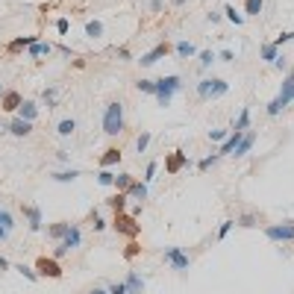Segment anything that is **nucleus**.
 <instances>
[{
  "label": "nucleus",
  "mask_w": 294,
  "mask_h": 294,
  "mask_svg": "<svg viewBox=\"0 0 294 294\" xmlns=\"http://www.w3.org/2000/svg\"><path fill=\"white\" fill-rule=\"evenodd\" d=\"M153 86H156V103L159 106H171V100H174V95L183 89V80L177 77V74H168V77H159V80H153Z\"/></svg>",
  "instance_id": "f257e3e1"
},
{
  "label": "nucleus",
  "mask_w": 294,
  "mask_h": 294,
  "mask_svg": "<svg viewBox=\"0 0 294 294\" xmlns=\"http://www.w3.org/2000/svg\"><path fill=\"white\" fill-rule=\"evenodd\" d=\"M227 92H229V83L221 80V77H206V80L197 83V98L200 100H218V98H224Z\"/></svg>",
  "instance_id": "f03ea898"
},
{
  "label": "nucleus",
  "mask_w": 294,
  "mask_h": 294,
  "mask_svg": "<svg viewBox=\"0 0 294 294\" xmlns=\"http://www.w3.org/2000/svg\"><path fill=\"white\" fill-rule=\"evenodd\" d=\"M121 130H124V106L115 100V103H109L106 112H103V132H106V135H118Z\"/></svg>",
  "instance_id": "7ed1b4c3"
},
{
  "label": "nucleus",
  "mask_w": 294,
  "mask_h": 294,
  "mask_svg": "<svg viewBox=\"0 0 294 294\" xmlns=\"http://www.w3.org/2000/svg\"><path fill=\"white\" fill-rule=\"evenodd\" d=\"M292 100H294V77L289 74V77L283 80V86H280V95L268 103V115H280Z\"/></svg>",
  "instance_id": "20e7f679"
},
{
  "label": "nucleus",
  "mask_w": 294,
  "mask_h": 294,
  "mask_svg": "<svg viewBox=\"0 0 294 294\" xmlns=\"http://www.w3.org/2000/svg\"><path fill=\"white\" fill-rule=\"evenodd\" d=\"M265 238L268 241H294V221H283V224L265 227Z\"/></svg>",
  "instance_id": "39448f33"
},
{
  "label": "nucleus",
  "mask_w": 294,
  "mask_h": 294,
  "mask_svg": "<svg viewBox=\"0 0 294 294\" xmlns=\"http://www.w3.org/2000/svg\"><path fill=\"white\" fill-rule=\"evenodd\" d=\"M80 241H83V232H80V227H74V224H71V229L65 232V238H62V241H59V247L53 250V256L59 259V256L71 253L74 247H80Z\"/></svg>",
  "instance_id": "423d86ee"
},
{
  "label": "nucleus",
  "mask_w": 294,
  "mask_h": 294,
  "mask_svg": "<svg viewBox=\"0 0 294 294\" xmlns=\"http://www.w3.org/2000/svg\"><path fill=\"white\" fill-rule=\"evenodd\" d=\"M165 262H168L174 271H189V265H192L189 253H183V247H168V250H165Z\"/></svg>",
  "instance_id": "0eeeda50"
},
{
  "label": "nucleus",
  "mask_w": 294,
  "mask_h": 294,
  "mask_svg": "<svg viewBox=\"0 0 294 294\" xmlns=\"http://www.w3.org/2000/svg\"><path fill=\"white\" fill-rule=\"evenodd\" d=\"M112 227L118 229L121 235H130V238H135V235H138V229H141L138 224H135V218H132V215H124V212H118V215H115Z\"/></svg>",
  "instance_id": "6e6552de"
},
{
  "label": "nucleus",
  "mask_w": 294,
  "mask_h": 294,
  "mask_svg": "<svg viewBox=\"0 0 294 294\" xmlns=\"http://www.w3.org/2000/svg\"><path fill=\"white\" fill-rule=\"evenodd\" d=\"M35 271H38V277H50V280H59L62 277V265L56 259H47V256H41V259L35 262Z\"/></svg>",
  "instance_id": "1a4fd4ad"
},
{
  "label": "nucleus",
  "mask_w": 294,
  "mask_h": 294,
  "mask_svg": "<svg viewBox=\"0 0 294 294\" xmlns=\"http://www.w3.org/2000/svg\"><path fill=\"white\" fill-rule=\"evenodd\" d=\"M186 165H189V153H183V150H174V153L165 159V171H168V174H180Z\"/></svg>",
  "instance_id": "9d476101"
},
{
  "label": "nucleus",
  "mask_w": 294,
  "mask_h": 294,
  "mask_svg": "<svg viewBox=\"0 0 294 294\" xmlns=\"http://www.w3.org/2000/svg\"><path fill=\"white\" fill-rule=\"evenodd\" d=\"M21 212H24V218H27L30 229H33V232H38V229H41V209L27 203V206H21Z\"/></svg>",
  "instance_id": "9b49d317"
},
{
  "label": "nucleus",
  "mask_w": 294,
  "mask_h": 294,
  "mask_svg": "<svg viewBox=\"0 0 294 294\" xmlns=\"http://www.w3.org/2000/svg\"><path fill=\"white\" fill-rule=\"evenodd\" d=\"M21 95L18 92H3V98H0V109L3 112H15V109H21Z\"/></svg>",
  "instance_id": "f8f14e48"
},
{
  "label": "nucleus",
  "mask_w": 294,
  "mask_h": 294,
  "mask_svg": "<svg viewBox=\"0 0 294 294\" xmlns=\"http://www.w3.org/2000/svg\"><path fill=\"white\" fill-rule=\"evenodd\" d=\"M165 53H168V44H156V47H153V50H147V53H144V56H141V65H144V68L156 65V62H159V59H162Z\"/></svg>",
  "instance_id": "ddd939ff"
},
{
  "label": "nucleus",
  "mask_w": 294,
  "mask_h": 294,
  "mask_svg": "<svg viewBox=\"0 0 294 294\" xmlns=\"http://www.w3.org/2000/svg\"><path fill=\"white\" fill-rule=\"evenodd\" d=\"M256 144V132H244L241 135V141L235 144V150H232V156H244V153H250V147Z\"/></svg>",
  "instance_id": "4468645a"
},
{
  "label": "nucleus",
  "mask_w": 294,
  "mask_h": 294,
  "mask_svg": "<svg viewBox=\"0 0 294 294\" xmlns=\"http://www.w3.org/2000/svg\"><path fill=\"white\" fill-rule=\"evenodd\" d=\"M124 286H127V294H144V280H141L135 271H130V274H127Z\"/></svg>",
  "instance_id": "2eb2a0df"
},
{
  "label": "nucleus",
  "mask_w": 294,
  "mask_h": 294,
  "mask_svg": "<svg viewBox=\"0 0 294 294\" xmlns=\"http://www.w3.org/2000/svg\"><path fill=\"white\" fill-rule=\"evenodd\" d=\"M27 53H30V59H38V56H50V53H53V44H47V41H33V44L27 47Z\"/></svg>",
  "instance_id": "dca6fc26"
},
{
  "label": "nucleus",
  "mask_w": 294,
  "mask_h": 294,
  "mask_svg": "<svg viewBox=\"0 0 294 294\" xmlns=\"http://www.w3.org/2000/svg\"><path fill=\"white\" fill-rule=\"evenodd\" d=\"M30 130H33V124H30V121H24V118H15V121L9 124V132H12V135H18V138L30 135Z\"/></svg>",
  "instance_id": "f3484780"
},
{
  "label": "nucleus",
  "mask_w": 294,
  "mask_h": 294,
  "mask_svg": "<svg viewBox=\"0 0 294 294\" xmlns=\"http://www.w3.org/2000/svg\"><path fill=\"white\" fill-rule=\"evenodd\" d=\"M21 118L30 121V124L38 118V103H35V100H24V103H21Z\"/></svg>",
  "instance_id": "a211bd4d"
},
{
  "label": "nucleus",
  "mask_w": 294,
  "mask_h": 294,
  "mask_svg": "<svg viewBox=\"0 0 294 294\" xmlns=\"http://www.w3.org/2000/svg\"><path fill=\"white\" fill-rule=\"evenodd\" d=\"M121 162V150L118 147H109L103 156H100V168H112V165H118Z\"/></svg>",
  "instance_id": "6ab92c4d"
},
{
  "label": "nucleus",
  "mask_w": 294,
  "mask_h": 294,
  "mask_svg": "<svg viewBox=\"0 0 294 294\" xmlns=\"http://www.w3.org/2000/svg\"><path fill=\"white\" fill-rule=\"evenodd\" d=\"M68 229H71V224H68V221H56V224H50V229H47V232H50V238H56V241H62V238H65V232Z\"/></svg>",
  "instance_id": "aec40b11"
},
{
  "label": "nucleus",
  "mask_w": 294,
  "mask_h": 294,
  "mask_svg": "<svg viewBox=\"0 0 294 294\" xmlns=\"http://www.w3.org/2000/svg\"><path fill=\"white\" fill-rule=\"evenodd\" d=\"M127 197H135V200H147V183H132L127 189Z\"/></svg>",
  "instance_id": "412c9836"
},
{
  "label": "nucleus",
  "mask_w": 294,
  "mask_h": 294,
  "mask_svg": "<svg viewBox=\"0 0 294 294\" xmlns=\"http://www.w3.org/2000/svg\"><path fill=\"white\" fill-rule=\"evenodd\" d=\"M241 135H244V132H232V135H227V138H224V144H221V150H218V153H232V150H235V144H238V141H241Z\"/></svg>",
  "instance_id": "4be33fe9"
},
{
  "label": "nucleus",
  "mask_w": 294,
  "mask_h": 294,
  "mask_svg": "<svg viewBox=\"0 0 294 294\" xmlns=\"http://www.w3.org/2000/svg\"><path fill=\"white\" fill-rule=\"evenodd\" d=\"M33 41H38V38H33V35H21V38H15V41L9 44V53H18V50H24V47H30Z\"/></svg>",
  "instance_id": "5701e85b"
},
{
  "label": "nucleus",
  "mask_w": 294,
  "mask_h": 294,
  "mask_svg": "<svg viewBox=\"0 0 294 294\" xmlns=\"http://www.w3.org/2000/svg\"><path fill=\"white\" fill-rule=\"evenodd\" d=\"M106 203H109V206L115 209V215H118V212H124V206H127V195H124V192H118V195H112V197H109Z\"/></svg>",
  "instance_id": "b1692460"
},
{
  "label": "nucleus",
  "mask_w": 294,
  "mask_h": 294,
  "mask_svg": "<svg viewBox=\"0 0 294 294\" xmlns=\"http://www.w3.org/2000/svg\"><path fill=\"white\" fill-rule=\"evenodd\" d=\"M224 12H227V21H232L235 27H238V24H244V15H241L232 3H227V6H224Z\"/></svg>",
  "instance_id": "393cba45"
},
{
  "label": "nucleus",
  "mask_w": 294,
  "mask_h": 294,
  "mask_svg": "<svg viewBox=\"0 0 294 294\" xmlns=\"http://www.w3.org/2000/svg\"><path fill=\"white\" fill-rule=\"evenodd\" d=\"M250 127V109H241V115H238V121H235V130L232 132H244Z\"/></svg>",
  "instance_id": "a878e982"
},
{
  "label": "nucleus",
  "mask_w": 294,
  "mask_h": 294,
  "mask_svg": "<svg viewBox=\"0 0 294 294\" xmlns=\"http://www.w3.org/2000/svg\"><path fill=\"white\" fill-rule=\"evenodd\" d=\"M265 9V0H244V15H259Z\"/></svg>",
  "instance_id": "bb28decb"
},
{
  "label": "nucleus",
  "mask_w": 294,
  "mask_h": 294,
  "mask_svg": "<svg viewBox=\"0 0 294 294\" xmlns=\"http://www.w3.org/2000/svg\"><path fill=\"white\" fill-rule=\"evenodd\" d=\"M86 35H89V38H100V35H103V24H100L98 18L86 24Z\"/></svg>",
  "instance_id": "cd10ccee"
},
{
  "label": "nucleus",
  "mask_w": 294,
  "mask_h": 294,
  "mask_svg": "<svg viewBox=\"0 0 294 294\" xmlns=\"http://www.w3.org/2000/svg\"><path fill=\"white\" fill-rule=\"evenodd\" d=\"M277 56H280V47H277V44H274V41H271V44H265V47H262V59H265V62H274V59H277Z\"/></svg>",
  "instance_id": "c85d7f7f"
},
{
  "label": "nucleus",
  "mask_w": 294,
  "mask_h": 294,
  "mask_svg": "<svg viewBox=\"0 0 294 294\" xmlns=\"http://www.w3.org/2000/svg\"><path fill=\"white\" fill-rule=\"evenodd\" d=\"M115 186H118V192H124V195H127V189L132 186V177H130V174H115Z\"/></svg>",
  "instance_id": "c756f323"
},
{
  "label": "nucleus",
  "mask_w": 294,
  "mask_h": 294,
  "mask_svg": "<svg viewBox=\"0 0 294 294\" xmlns=\"http://www.w3.org/2000/svg\"><path fill=\"white\" fill-rule=\"evenodd\" d=\"M77 177H80V171H77V168H71V171H62V174H53V180H56V183H74Z\"/></svg>",
  "instance_id": "7c9ffc66"
},
{
  "label": "nucleus",
  "mask_w": 294,
  "mask_h": 294,
  "mask_svg": "<svg viewBox=\"0 0 294 294\" xmlns=\"http://www.w3.org/2000/svg\"><path fill=\"white\" fill-rule=\"evenodd\" d=\"M138 253H141V244H138L135 238H130V244L124 247V259H135Z\"/></svg>",
  "instance_id": "2f4dec72"
},
{
  "label": "nucleus",
  "mask_w": 294,
  "mask_h": 294,
  "mask_svg": "<svg viewBox=\"0 0 294 294\" xmlns=\"http://www.w3.org/2000/svg\"><path fill=\"white\" fill-rule=\"evenodd\" d=\"M74 130H77V121H74V118L59 121V135H74Z\"/></svg>",
  "instance_id": "473e14b6"
},
{
  "label": "nucleus",
  "mask_w": 294,
  "mask_h": 294,
  "mask_svg": "<svg viewBox=\"0 0 294 294\" xmlns=\"http://www.w3.org/2000/svg\"><path fill=\"white\" fill-rule=\"evenodd\" d=\"M177 53H180V56H195L197 47L192 44V41H180V44H177Z\"/></svg>",
  "instance_id": "72a5a7b5"
},
{
  "label": "nucleus",
  "mask_w": 294,
  "mask_h": 294,
  "mask_svg": "<svg viewBox=\"0 0 294 294\" xmlns=\"http://www.w3.org/2000/svg\"><path fill=\"white\" fill-rule=\"evenodd\" d=\"M98 183L100 186H115V174H112L109 168H103V171L98 174Z\"/></svg>",
  "instance_id": "f704fd0d"
},
{
  "label": "nucleus",
  "mask_w": 294,
  "mask_h": 294,
  "mask_svg": "<svg viewBox=\"0 0 294 294\" xmlns=\"http://www.w3.org/2000/svg\"><path fill=\"white\" fill-rule=\"evenodd\" d=\"M15 271H18L21 277H27L30 283H35V280H38V274H35L33 268H27V265H15Z\"/></svg>",
  "instance_id": "c9c22d12"
},
{
  "label": "nucleus",
  "mask_w": 294,
  "mask_h": 294,
  "mask_svg": "<svg viewBox=\"0 0 294 294\" xmlns=\"http://www.w3.org/2000/svg\"><path fill=\"white\" fill-rule=\"evenodd\" d=\"M41 100H44V106H47V109H53V106H56V89H44Z\"/></svg>",
  "instance_id": "e433bc0d"
},
{
  "label": "nucleus",
  "mask_w": 294,
  "mask_h": 294,
  "mask_svg": "<svg viewBox=\"0 0 294 294\" xmlns=\"http://www.w3.org/2000/svg\"><path fill=\"white\" fill-rule=\"evenodd\" d=\"M135 86H138V92H144V95H156V86H153V80H138Z\"/></svg>",
  "instance_id": "4c0bfd02"
},
{
  "label": "nucleus",
  "mask_w": 294,
  "mask_h": 294,
  "mask_svg": "<svg viewBox=\"0 0 294 294\" xmlns=\"http://www.w3.org/2000/svg\"><path fill=\"white\" fill-rule=\"evenodd\" d=\"M147 144H150V132H141V135H138V141H135L138 153H144V150H147Z\"/></svg>",
  "instance_id": "58836bf2"
},
{
  "label": "nucleus",
  "mask_w": 294,
  "mask_h": 294,
  "mask_svg": "<svg viewBox=\"0 0 294 294\" xmlns=\"http://www.w3.org/2000/svg\"><path fill=\"white\" fill-rule=\"evenodd\" d=\"M218 156H221V153H212V156H206V159H200V162H197V168H200V171H206V168H212V165L218 162Z\"/></svg>",
  "instance_id": "ea45409f"
},
{
  "label": "nucleus",
  "mask_w": 294,
  "mask_h": 294,
  "mask_svg": "<svg viewBox=\"0 0 294 294\" xmlns=\"http://www.w3.org/2000/svg\"><path fill=\"white\" fill-rule=\"evenodd\" d=\"M212 62H215V53H212V50H203V53H200V68H209Z\"/></svg>",
  "instance_id": "a19ab883"
},
{
  "label": "nucleus",
  "mask_w": 294,
  "mask_h": 294,
  "mask_svg": "<svg viewBox=\"0 0 294 294\" xmlns=\"http://www.w3.org/2000/svg\"><path fill=\"white\" fill-rule=\"evenodd\" d=\"M0 227L6 229V232H9V229H12V215H9V212H6V209H0Z\"/></svg>",
  "instance_id": "79ce46f5"
},
{
  "label": "nucleus",
  "mask_w": 294,
  "mask_h": 294,
  "mask_svg": "<svg viewBox=\"0 0 294 294\" xmlns=\"http://www.w3.org/2000/svg\"><path fill=\"white\" fill-rule=\"evenodd\" d=\"M232 227H235V221H224V224L218 227V238L224 241V238H227V235H229V229H232Z\"/></svg>",
  "instance_id": "37998d69"
},
{
  "label": "nucleus",
  "mask_w": 294,
  "mask_h": 294,
  "mask_svg": "<svg viewBox=\"0 0 294 294\" xmlns=\"http://www.w3.org/2000/svg\"><path fill=\"white\" fill-rule=\"evenodd\" d=\"M235 224H238V227H256V215H241Z\"/></svg>",
  "instance_id": "c03bdc74"
},
{
  "label": "nucleus",
  "mask_w": 294,
  "mask_h": 294,
  "mask_svg": "<svg viewBox=\"0 0 294 294\" xmlns=\"http://www.w3.org/2000/svg\"><path fill=\"white\" fill-rule=\"evenodd\" d=\"M156 168H159L156 162L147 165V171H144V183H153V180H156Z\"/></svg>",
  "instance_id": "a18cd8bd"
},
{
  "label": "nucleus",
  "mask_w": 294,
  "mask_h": 294,
  "mask_svg": "<svg viewBox=\"0 0 294 294\" xmlns=\"http://www.w3.org/2000/svg\"><path fill=\"white\" fill-rule=\"evenodd\" d=\"M274 68H277V71H286V68H289V56H286V53H280V56L274 59Z\"/></svg>",
  "instance_id": "49530a36"
},
{
  "label": "nucleus",
  "mask_w": 294,
  "mask_h": 294,
  "mask_svg": "<svg viewBox=\"0 0 294 294\" xmlns=\"http://www.w3.org/2000/svg\"><path fill=\"white\" fill-rule=\"evenodd\" d=\"M68 30H71L68 18H59V21H56V33H59V35H68Z\"/></svg>",
  "instance_id": "de8ad7c7"
},
{
  "label": "nucleus",
  "mask_w": 294,
  "mask_h": 294,
  "mask_svg": "<svg viewBox=\"0 0 294 294\" xmlns=\"http://www.w3.org/2000/svg\"><path fill=\"white\" fill-rule=\"evenodd\" d=\"M106 292H109V294H127V286H124V283H112Z\"/></svg>",
  "instance_id": "09e8293b"
},
{
  "label": "nucleus",
  "mask_w": 294,
  "mask_h": 294,
  "mask_svg": "<svg viewBox=\"0 0 294 294\" xmlns=\"http://www.w3.org/2000/svg\"><path fill=\"white\" fill-rule=\"evenodd\" d=\"M209 138H212V141H224V138H227V130H209Z\"/></svg>",
  "instance_id": "8fccbe9b"
},
{
  "label": "nucleus",
  "mask_w": 294,
  "mask_h": 294,
  "mask_svg": "<svg viewBox=\"0 0 294 294\" xmlns=\"http://www.w3.org/2000/svg\"><path fill=\"white\" fill-rule=\"evenodd\" d=\"M292 38H294V33H280L274 44H277V47H283V44H286V41H292Z\"/></svg>",
  "instance_id": "3c124183"
},
{
  "label": "nucleus",
  "mask_w": 294,
  "mask_h": 294,
  "mask_svg": "<svg viewBox=\"0 0 294 294\" xmlns=\"http://www.w3.org/2000/svg\"><path fill=\"white\" fill-rule=\"evenodd\" d=\"M92 227H95V229L100 232V229H106V221H103L100 215H92Z\"/></svg>",
  "instance_id": "603ef678"
},
{
  "label": "nucleus",
  "mask_w": 294,
  "mask_h": 294,
  "mask_svg": "<svg viewBox=\"0 0 294 294\" xmlns=\"http://www.w3.org/2000/svg\"><path fill=\"white\" fill-rule=\"evenodd\" d=\"M221 59H224V62H232V59H235V53H232L229 47H224V50H221Z\"/></svg>",
  "instance_id": "864d4df0"
},
{
  "label": "nucleus",
  "mask_w": 294,
  "mask_h": 294,
  "mask_svg": "<svg viewBox=\"0 0 294 294\" xmlns=\"http://www.w3.org/2000/svg\"><path fill=\"white\" fill-rule=\"evenodd\" d=\"M89 294H109V292H106V289H92Z\"/></svg>",
  "instance_id": "5fc2aeb1"
},
{
  "label": "nucleus",
  "mask_w": 294,
  "mask_h": 294,
  "mask_svg": "<svg viewBox=\"0 0 294 294\" xmlns=\"http://www.w3.org/2000/svg\"><path fill=\"white\" fill-rule=\"evenodd\" d=\"M0 268H9V259H3V256H0Z\"/></svg>",
  "instance_id": "6e6d98bb"
},
{
  "label": "nucleus",
  "mask_w": 294,
  "mask_h": 294,
  "mask_svg": "<svg viewBox=\"0 0 294 294\" xmlns=\"http://www.w3.org/2000/svg\"><path fill=\"white\" fill-rule=\"evenodd\" d=\"M6 235H9V232H6V229L0 227V241H3V238H6Z\"/></svg>",
  "instance_id": "4d7b16f0"
},
{
  "label": "nucleus",
  "mask_w": 294,
  "mask_h": 294,
  "mask_svg": "<svg viewBox=\"0 0 294 294\" xmlns=\"http://www.w3.org/2000/svg\"><path fill=\"white\" fill-rule=\"evenodd\" d=\"M171 3H174V6H183V3H186V0H171Z\"/></svg>",
  "instance_id": "13d9d810"
},
{
  "label": "nucleus",
  "mask_w": 294,
  "mask_h": 294,
  "mask_svg": "<svg viewBox=\"0 0 294 294\" xmlns=\"http://www.w3.org/2000/svg\"><path fill=\"white\" fill-rule=\"evenodd\" d=\"M0 98H3V86H0Z\"/></svg>",
  "instance_id": "bf43d9fd"
},
{
  "label": "nucleus",
  "mask_w": 294,
  "mask_h": 294,
  "mask_svg": "<svg viewBox=\"0 0 294 294\" xmlns=\"http://www.w3.org/2000/svg\"><path fill=\"white\" fill-rule=\"evenodd\" d=\"M292 77H294V71H292Z\"/></svg>",
  "instance_id": "052dcab7"
}]
</instances>
